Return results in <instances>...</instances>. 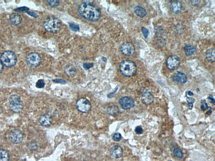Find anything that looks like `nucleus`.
Returning a JSON list of instances; mask_svg holds the SVG:
<instances>
[{
	"label": "nucleus",
	"mask_w": 215,
	"mask_h": 161,
	"mask_svg": "<svg viewBox=\"0 0 215 161\" xmlns=\"http://www.w3.org/2000/svg\"><path fill=\"white\" fill-rule=\"evenodd\" d=\"M78 12L83 18L91 21H97L101 16L99 9L91 3L81 4L78 8Z\"/></svg>",
	"instance_id": "obj_1"
},
{
	"label": "nucleus",
	"mask_w": 215,
	"mask_h": 161,
	"mask_svg": "<svg viewBox=\"0 0 215 161\" xmlns=\"http://www.w3.org/2000/svg\"><path fill=\"white\" fill-rule=\"evenodd\" d=\"M119 69L122 75L126 77H131L136 73L137 67L132 60H126L120 64Z\"/></svg>",
	"instance_id": "obj_2"
},
{
	"label": "nucleus",
	"mask_w": 215,
	"mask_h": 161,
	"mask_svg": "<svg viewBox=\"0 0 215 161\" xmlns=\"http://www.w3.org/2000/svg\"><path fill=\"white\" fill-rule=\"evenodd\" d=\"M44 28L50 33H56L60 30L61 23L59 19L55 17H49L45 20L43 23Z\"/></svg>",
	"instance_id": "obj_3"
},
{
	"label": "nucleus",
	"mask_w": 215,
	"mask_h": 161,
	"mask_svg": "<svg viewBox=\"0 0 215 161\" xmlns=\"http://www.w3.org/2000/svg\"><path fill=\"white\" fill-rule=\"evenodd\" d=\"M1 60L3 65L8 68H11L16 65L17 59L14 52L7 50L2 53L1 57Z\"/></svg>",
	"instance_id": "obj_4"
},
{
	"label": "nucleus",
	"mask_w": 215,
	"mask_h": 161,
	"mask_svg": "<svg viewBox=\"0 0 215 161\" xmlns=\"http://www.w3.org/2000/svg\"><path fill=\"white\" fill-rule=\"evenodd\" d=\"M9 107L13 112L18 113L22 111V105L20 97L17 95H11L9 99Z\"/></svg>",
	"instance_id": "obj_5"
},
{
	"label": "nucleus",
	"mask_w": 215,
	"mask_h": 161,
	"mask_svg": "<svg viewBox=\"0 0 215 161\" xmlns=\"http://www.w3.org/2000/svg\"><path fill=\"white\" fill-rule=\"evenodd\" d=\"M8 138L9 141L14 144H19L22 142L24 138L23 133L18 129L11 130L9 132Z\"/></svg>",
	"instance_id": "obj_6"
},
{
	"label": "nucleus",
	"mask_w": 215,
	"mask_h": 161,
	"mask_svg": "<svg viewBox=\"0 0 215 161\" xmlns=\"http://www.w3.org/2000/svg\"><path fill=\"white\" fill-rule=\"evenodd\" d=\"M27 64L33 67H36L41 63V59L38 53L32 52L28 54L26 57Z\"/></svg>",
	"instance_id": "obj_7"
},
{
	"label": "nucleus",
	"mask_w": 215,
	"mask_h": 161,
	"mask_svg": "<svg viewBox=\"0 0 215 161\" xmlns=\"http://www.w3.org/2000/svg\"><path fill=\"white\" fill-rule=\"evenodd\" d=\"M76 106L78 111L83 113L88 112L92 107L90 102L85 98L79 99L76 102Z\"/></svg>",
	"instance_id": "obj_8"
},
{
	"label": "nucleus",
	"mask_w": 215,
	"mask_h": 161,
	"mask_svg": "<svg viewBox=\"0 0 215 161\" xmlns=\"http://www.w3.org/2000/svg\"><path fill=\"white\" fill-rule=\"evenodd\" d=\"M180 60L176 55H171L166 60V65L168 69L175 70L179 68L180 65Z\"/></svg>",
	"instance_id": "obj_9"
},
{
	"label": "nucleus",
	"mask_w": 215,
	"mask_h": 161,
	"mask_svg": "<svg viewBox=\"0 0 215 161\" xmlns=\"http://www.w3.org/2000/svg\"><path fill=\"white\" fill-rule=\"evenodd\" d=\"M119 102L121 107L124 110L133 108L135 105V102L133 99L128 97L121 98Z\"/></svg>",
	"instance_id": "obj_10"
},
{
	"label": "nucleus",
	"mask_w": 215,
	"mask_h": 161,
	"mask_svg": "<svg viewBox=\"0 0 215 161\" xmlns=\"http://www.w3.org/2000/svg\"><path fill=\"white\" fill-rule=\"evenodd\" d=\"M121 51L123 55L126 56H131L133 55L135 53V47L130 42H125L121 46Z\"/></svg>",
	"instance_id": "obj_11"
},
{
	"label": "nucleus",
	"mask_w": 215,
	"mask_h": 161,
	"mask_svg": "<svg viewBox=\"0 0 215 161\" xmlns=\"http://www.w3.org/2000/svg\"><path fill=\"white\" fill-rule=\"evenodd\" d=\"M110 153L114 158H119L123 155V150L119 146H114L110 149Z\"/></svg>",
	"instance_id": "obj_12"
},
{
	"label": "nucleus",
	"mask_w": 215,
	"mask_h": 161,
	"mask_svg": "<svg viewBox=\"0 0 215 161\" xmlns=\"http://www.w3.org/2000/svg\"><path fill=\"white\" fill-rule=\"evenodd\" d=\"M174 81L181 84H185L187 81V78L185 73L181 72H177L173 76Z\"/></svg>",
	"instance_id": "obj_13"
},
{
	"label": "nucleus",
	"mask_w": 215,
	"mask_h": 161,
	"mask_svg": "<svg viewBox=\"0 0 215 161\" xmlns=\"http://www.w3.org/2000/svg\"><path fill=\"white\" fill-rule=\"evenodd\" d=\"M141 101L145 105H150L154 102V96L150 92H145L141 97Z\"/></svg>",
	"instance_id": "obj_14"
},
{
	"label": "nucleus",
	"mask_w": 215,
	"mask_h": 161,
	"mask_svg": "<svg viewBox=\"0 0 215 161\" xmlns=\"http://www.w3.org/2000/svg\"><path fill=\"white\" fill-rule=\"evenodd\" d=\"M52 118L48 114H45L42 115L39 119V122L42 126L47 127L49 126L52 123Z\"/></svg>",
	"instance_id": "obj_15"
},
{
	"label": "nucleus",
	"mask_w": 215,
	"mask_h": 161,
	"mask_svg": "<svg viewBox=\"0 0 215 161\" xmlns=\"http://www.w3.org/2000/svg\"><path fill=\"white\" fill-rule=\"evenodd\" d=\"M182 6L181 2L177 1L171 3L170 9L172 12L175 14H178L182 10Z\"/></svg>",
	"instance_id": "obj_16"
},
{
	"label": "nucleus",
	"mask_w": 215,
	"mask_h": 161,
	"mask_svg": "<svg viewBox=\"0 0 215 161\" xmlns=\"http://www.w3.org/2000/svg\"><path fill=\"white\" fill-rule=\"evenodd\" d=\"M11 23L15 26H18L21 23L22 18L21 16L16 13H13L10 16Z\"/></svg>",
	"instance_id": "obj_17"
},
{
	"label": "nucleus",
	"mask_w": 215,
	"mask_h": 161,
	"mask_svg": "<svg viewBox=\"0 0 215 161\" xmlns=\"http://www.w3.org/2000/svg\"><path fill=\"white\" fill-rule=\"evenodd\" d=\"M205 56L207 59L210 62L213 63L215 62V51L213 48H210L207 50Z\"/></svg>",
	"instance_id": "obj_18"
},
{
	"label": "nucleus",
	"mask_w": 215,
	"mask_h": 161,
	"mask_svg": "<svg viewBox=\"0 0 215 161\" xmlns=\"http://www.w3.org/2000/svg\"><path fill=\"white\" fill-rule=\"evenodd\" d=\"M135 14L139 17L143 18L147 15L146 9L140 6H136L134 9Z\"/></svg>",
	"instance_id": "obj_19"
},
{
	"label": "nucleus",
	"mask_w": 215,
	"mask_h": 161,
	"mask_svg": "<svg viewBox=\"0 0 215 161\" xmlns=\"http://www.w3.org/2000/svg\"><path fill=\"white\" fill-rule=\"evenodd\" d=\"M184 50L186 56H190L195 53L196 49L193 46L187 45L185 46Z\"/></svg>",
	"instance_id": "obj_20"
},
{
	"label": "nucleus",
	"mask_w": 215,
	"mask_h": 161,
	"mask_svg": "<svg viewBox=\"0 0 215 161\" xmlns=\"http://www.w3.org/2000/svg\"><path fill=\"white\" fill-rule=\"evenodd\" d=\"M107 112L110 115L116 116L119 113V110L117 106H110L107 109Z\"/></svg>",
	"instance_id": "obj_21"
},
{
	"label": "nucleus",
	"mask_w": 215,
	"mask_h": 161,
	"mask_svg": "<svg viewBox=\"0 0 215 161\" xmlns=\"http://www.w3.org/2000/svg\"><path fill=\"white\" fill-rule=\"evenodd\" d=\"M9 155L7 151L0 150V161H9Z\"/></svg>",
	"instance_id": "obj_22"
},
{
	"label": "nucleus",
	"mask_w": 215,
	"mask_h": 161,
	"mask_svg": "<svg viewBox=\"0 0 215 161\" xmlns=\"http://www.w3.org/2000/svg\"><path fill=\"white\" fill-rule=\"evenodd\" d=\"M65 72L69 76H73L76 74V69L72 66H68L65 68Z\"/></svg>",
	"instance_id": "obj_23"
},
{
	"label": "nucleus",
	"mask_w": 215,
	"mask_h": 161,
	"mask_svg": "<svg viewBox=\"0 0 215 161\" xmlns=\"http://www.w3.org/2000/svg\"><path fill=\"white\" fill-rule=\"evenodd\" d=\"M173 153L178 158L181 159L183 157V153L182 151L178 148H175L174 149Z\"/></svg>",
	"instance_id": "obj_24"
},
{
	"label": "nucleus",
	"mask_w": 215,
	"mask_h": 161,
	"mask_svg": "<svg viewBox=\"0 0 215 161\" xmlns=\"http://www.w3.org/2000/svg\"><path fill=\"white\" fill-rule=\"evenodd\" d=\"M155 35L158 37H161L163 34V30L161 27H157L155 28Z\"/></svg>",
	"instance_id": "obj_25"
},
{
	"label": "nucleus",
	"mask_w": 215,
	"mask_h": 161,
	"mask_svg": "<svg viewBox=\"0 0 215 161\" xmlns=\"http://www.w3.org/2000/svg\"><path fill=\"white\" fill-rule=\"evenodd\" d=\"M186 100L187 103H188V105L190 109H192L193 106V104L195 101V99L193 98L188 97V98H186Z\"/></svg>",
	"instance_id": "obj_26"
},
{
	"label": "nucleus",
	"mask_w": 215,
	"mask_h": 161,
	"mask_svg": "<svg viewBox=\"0 0 215 161\" xmlns=\"http://www.w3.org/2000/svg\"><path fill=\"white\" fill-rule=\"evenodd\" d=\"M69 28L71 30L74 32L78 31L79 30V26L74 23L70 24Z\"/></svg>",
	"instance_id": "obj_27"
},
{
	"label": "nucleus",
	"mask_w": 215,
	"mask_h": 161,
	"mask_svg": "<svg viewBox=\"0 0 215 161\" xmlns=\"http://www.w3.org/2000/svg\"><path fill=\"white\" fill-rule=\"evenodd\" d=\"M45 83L44 81L42 79L39 80L37 82L36 86L38 88H43L44 87Z\"/></svg>",
	"instance_id": "obj_28"
},
{
	"label": "nucleus",
	"mask_w": 215,
	"mask_h": 161,
	"mask_svg": "<svg viewBox=\"0 0 215 161\" xmlns=\"http://www.w3.org/2000/svg\"><path fill=\"white\" fill-rule=\"evenodd\" d=\"M121 138H122V136H121V134L119 133H116L114 134L113 136V139L115 141H119L121 140Z\"/></svg>",
	"instance_id": "obj_29"
},
{
	"label": "nucleus",
	"mask_w": 215,
	"mask_h": 161,
	"mask_svg": "<svg viewBox=\"0 0 215 161\" xmlns=\"http://www.w3.org/2000/svg\"><path fill=\"white\" fill-rule=\"evenodd\" d=\"M201 109L203 111H205V110L207 109L208 108V107L207 104L206 102V101L205 100H202L201 101Z\"/></svg>",
	"instance_id": "obj_30"
},
{
	"label": "nucleus",
	"mask_w": 215,
	"mask_h": 161,
	"mask_svg": "<svg viewBox=\"0 0 215 161\" xmlns=\"http://www.w3.org/2000/svg\"><path fill=\"white\" fill-rule=\"evenodd\" d=\"M47 2L50 5L53 7H57L59 5V2L57 1H48Z\"/></svg>",
	"instance_id": "obj_31"
},
{
	"label": "nucleus",
	"mask_w": 215,
	"mask_h": 161,
	"mask_svg": "<svg viewBox=\"0 0 215 161\" xmlns=\"http://www.w3.org/2000/svg\"><path fill=\"white\" fill-rule=\"evenodd\" d=\"M141 30H142V34H143L144 37L147 38L148 37V34H149V31H148V29L147 28H144V27H142Z\"/></svg>",
	"instance_id": "obj_32"
},
{
	"label": "nucleus",
	"mask_w": 215,
	"mask_h": 161,
	"mask_svg": "<svg viewBox=\"0 0 215 161\" xmlns=\"http://www.w3.org/2000/svg\"><path fill=\"white\" fill-rule=\"evenodd\" d=\"M135 132L137 134H141L143 133V129L141 126L137 127L135 129Z\"/></svg>",
	"instance_id": "obj_33"
},
{
	"label": "nucleus",
	"mask_w": 215,
	"mask_h": 161,
	"mask_svg": "<svg viewBox=\"0 0 215 161\" xmlns=\"http://www.w3.org/2000/svg\"><path fill=\"white\" fill-rule=\"evenodd\" d=\"M28 10H29V8L27 7H20L16 9V11L17 12H24L27 11Z\"/></svg>",
	"instance_id": "obj_34"
},
{
	"label": "nucleus",
	"mask_w": 215,
	"mask_h": 161,
	"mask_svg": "<svg viewBox=\"0 0 215 161\" xmlns=\"http://www.w3.org/2000/svg\"><path fill=\"white\" fill-rule=\"evenodd\" d=\"M93 65L92 63H85L83 65V67L86 69H88L92 67Z\"/></svg>",
	"instance_id": "obj_35"
},
{
	"label": "nucleus",
	"mask_w": 215,
	"mask_h": 161,
	"mask_svg": "<svg viewBox=\"0 0 215 161\" xmlns=\"http://www.w3.org/2000/svg\"><path fill=\"white\" fill-rule=\"evenodd\" d=\"M200 2V1H191V4L193 6H196L199 4Z\"/></svg>",
	"instance_id": "obj_36"
},
{
	"label": "nucleus",
	"mask_w": 215,
	"mask_h": 161,
	"mask_svg": "<svg viewBox=\"0 0 215 161\" xmlns=\"http://www.w3.org/2000/svg\"><path fill=\"white\" fill-rule=\"evenodd\" d=\"M54 81H55L56 82L59 83L61 84H65V83H66L65 80H61V79H56Z\"/></svg>",
	"instance_id": "obj_37"
},
{
	"label": "nucleus",
	"mask_w": 215,
	"mask_h": 161,
	"mask_svg": "<svg viewBox=\"0 0 215 161\" xmlns=\"http://www.w3.org/2000/svg\"><path fill=\"white\" fill-rule=\"evenodd\" d=\"M28 13V15H30V16H33V17H37L38 16V15H36L35 13L33 12H27Z\"/></svg>",
	"instance_id": "obj_38"
},
{
	"label": "nucleus",
	"mask_w": 215,
	"mask_h": 161,
	"mask_svg": "<svg viewBox=\"0 0 215 161\" xmlns=\"http://www.w3.org/2000/svg\"><path fill=\"white\" fill-rule=\"evenodd\" d=\"M3 70V65L0 60V73H2Z\"/></svg>",
	"instance_id": "obj_39"
},
{
	"label": "nucleus",
	"mask_w": 215,
	"mask_h": 161,
	"mask_svg": "<svg viewBox=\"0 0 215 161\" xmlns=\"http://www.w3.org/2000/svg\"><path fill=\"white\" fill-rule=\"evenodd\" d=\"M208 99L211 101V102L214 104H215V100L212 95H210L209 97H208Z\"/></svg>",
	"instance_id": "obj_40"
},
{
	"label": "nucleus",
	"mask_w": 215,
	"mask_h": 161,
	"mask_svg": "<svg viewBox=\"0 0 215 161\" xmlns=\"http://www.w3.org/2000/svg\"><path fill=\"white\" fill-rule=\"evenodd\" d=\"M212 113V110H211V108L210 107V110H208V111L206 112V114L207 115H210Z\"/></svg>",
	"instance_id": "obj_41"
},
{
	"label": "nucleus",
	"mask_w": 215,
	"mask_h": 161,
	"mask_svg": "<svg viewBox=\"0 0 215 161\" xmlns=\"http://www.w3.org/2000/svg\"><path fill=\"white\" fill-rule=\"evenodd\" d=\"M188 94L190 96H192L193 95V93L192 92H190V91H189L188 92Z\"/></svg>",
	"instance_id": "obj_42"
}]
</instances>
